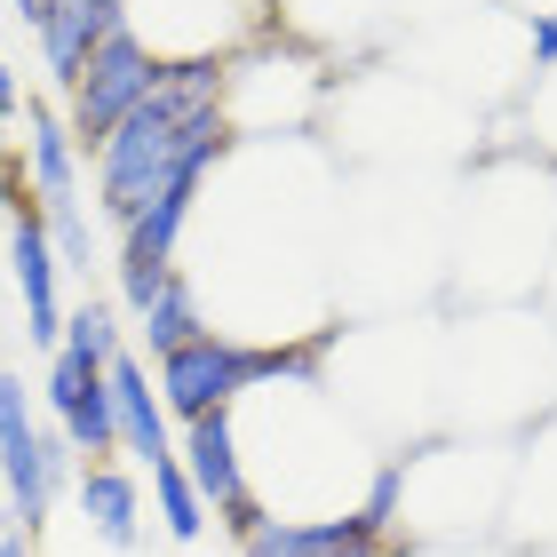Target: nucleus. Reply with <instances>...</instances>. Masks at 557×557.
<instances>
[{"mask_svg": "<svg viewBox=\"0 0 557 557\" xmlns=\"http://www.w3.org/2000/svg\"><path fill=\"white\" fill-rule=\"evenodd\" d=\"M136 335H144L151 359H168V350H184L191 335H208V302H199V278L184 263H175V278L136 311Z\"/></svg>", "mask_w": 557, "mask_h": 557, "instance_id": "obj_9", "label": "nucleus"}, {"mask_svg": "<svg viewBox=\"0 0 557 557\" xmlns=\"http://www.w3.org/2000/svg\"><path fill=\"white\" fill-rule=\"evenodd\" d=\"M525 120H534V136L557 151V72H542V81H525Z\"/></svg>", "mask_w": 557, "mask_h": 557, "instance_id": "obj_13", "label": "nucleus"}, {"mask_svg": "<svg viewBox=\"0 0 557 557\" xmlns=\"http://www.w3.org/2000/svg\"><path fill=\"white\" fill-rule=\"evenodd\" d=\"M9 16H16V24H33V33H40V0H9Z\"/></svg>", "mask_w": 557, "mask_h": 557, "instance_id": "obj_16", "label": "nucleus"}, {"mask_svg": "<svg viewBox=\"0 0 557 557\" xmlns=\"http://www.w3.org/2000/svg\"><path fill=\"white\" fill-rule=\"evenodd\" d=\"M175 462H184V478L199 486L208 518H223V534H239V525L256 518V494H247V462H239V422H232V407L184 422V438H175Z\"/></svg>", "mask_w": 557, "mask_h": 557, "instance_id": "obj_4", "label": "nucleus"}, {"mask_svg": "<svg viewBox=\"0 0 557 557\" xmlns=\"http://www.w3.org/2000/svg\"><path fill=\"white\" fill-rule=\"evenodd\" d=\"M160 88H168V57H151L136 33H112V40L88 57V72L64 88V128H72V144L96 151L120 120L144 104V96H160Z\"/></svg>", "mask_w": 557, "mask_h": 557, "instance_id": "obj_3", "label": "nucleus"}, {"mask_svg": "<svg viewBox=\"0 0 557 557\" xmlns=\"http://www.w3.org/2000/svg\"><path fill=\"white\" fill-rule=\"evenodd\" d=\"M57 350H72V359L81 367H112L120 350H128V326H120V302L112 295H81L64 311V343ZM57 350H48V359H57Z\"/></svg>", "mask_w": 557, "mask_h": 557, "instance_id": "obj_10", "label": "nucleus"}, {"mask_svg": "<svg viewBox=\"0 0 557 557\" xmlns=\"http://www.w3.org/2000/svg\"><path fill=\"white\" fill-rule=\"evenodd\" d=\"M0 518H9V486H0Z\"/></svg>", "mask_w": 557, "mask_h": 557, "instance_id": "obj_17", "label": "nucleus"}, {"mask_svg": "<svg viewBox=\"0 0 557 557\" xmlns=\"http://www.w3.org/2000/svg\"><path fill=\"white\" fill-rule=\"evenodd\" d=\"M81 478V454L64 446L57 422L33 414V398H24V374L0 367V486H9V525L24 534H40L48 510H57V494Z\"/></svg>", "mask_w": 557, "mask_h": 557, "instance_id": "obj_2", "label": "nucleus"}, {"mask_svg": "<svg viewBox=\"0 0 557 557\" xmlns=\"http://www.w3.org/2000/svg\"><path fill=\"white\" fill-rule=\"evenodd\" d=\"M48 9H57V0H40V16H48Z\"/></svg>", "mask_w": 557, "mask_h": 557, "instance_id": "obj_18", "label": "nucleus"}, {"mask_svg": "<svg viewBox=\"0 0 557 557\" xmlns=\"http://www.w3.org/2000/svg\"><path fill=\"white\" fill-rule=\"evenodd\" d=\"M112 383V422H120V454H128L136 470H160L175 462V422L160 407V383H151V367L136 359V350H120V359L104 367Z\"/></svg>", "mask_w": 557, "mask_h": 557, "instance_id": "obj_7", "label": "nucleus"}, {"mask_svg": "<svg viewBox=\"0 0 557 557\" xmlns=\"http://www.w3.org/2000/svg\"><path fill=\"white\" fill-rule=\"evenodd\" d=\"M0 557H40V534H24V525H0Z\"/></svg>", "mask_w": 557, "mask_h": 557, "instance_id": "obj_15", "label": "nucleus"}, {"mask_svg": "<svg viewBox=\"0 0 557 557\" xmlns=\"http://www.w3.org/2000/svg\"><path fill=\"white\" fill-rule=\"evenodd\" d=\"M151 502H160L168 542H199V534H208V502H199V486L184 478V462H160V470H151Z\"/></svg>", "mask_w": 557, "mask_h": 557, "instance_id": "obj_11", "label": "nucleus"}, {"mask_svg": "<svg viewBox=\"0 0 557 557\" xmlns=\"http://www.w3.org/2000/svg\"><path fill=\"white\" fill-rule=\"evenodd\" d=\"M232 120H223V57H191V64H168V88L144 96V104L120 120V128L88 151L96 168V208H104L112 232L160 199L175 175H208L232 160Z\"/></svg>", "mask_w": 557, "mask_h": 557, "instance_id": "obj_1", "label": "nucleus"}, {"mask_svg": "<svg viewBox=\"0 0 557 557\" xmlns=\"http://www.w3.org/2000/svg\"><path fill=\"white\" fill-rule=\"evenodd\" d=\"M24 120V88H16V72H9V57H0V136H9Z\"/></svg>", "mask_w": 557, "mask_h": 557, "instance_id": "obj_14", "label": "nucleus"}, {"mask_svg": "<svg viewBox=\"0 0 557 557\" xmlns=\"http://www.w3.org/2000/svg\"><path fill=\"white\" fill-rule=\"evenodd\" d=\"M40 391H48V414H57L64 446L81 454V462H120V422H112V383H104V367H81L72 350H57Z\"/></svg>", "mask_w": 557, "mask_h": 557, "instance_id": "obj_6", "label": "nucleus"}, {"mask_svg": "<svg viewBox=\"0 0 557 557\" xmlns=\"http://www.w3.org/2000/svg\"><path fill=\"white\" fill-rule=\"evenodd\" d=\"M557 72V9L549 16H525V81Z\"/></svg>", "mask_w": 557, "mask_h": 557, "instance_id": "obj_12", "label": "nucleus"}, {"mask_svg": "<svg viewBox=\"0 0 557 557\" xmlns=\"http://www.w3.org/2000/svg\"><path fill=\"white\" fill-rule=\"evenodd\" d=\"M232 542H239V557H383V549H398L367 510H350V518H263L256 510Z\"/></svg>", "mask_w": 557, "mask_h": 557, "instance_id": "obj_5", "label": "nucleus"}, {"mask_svg": "<svg viewBox=\"0 0 557 557\" xmlns=\"http://www.w3.org/2000/svg\"><path fill=\"white\" fill-rule=\"evenodd\" d=\"M72 502H81L88 534L104 542V549H136V542H144V486H136L128 462H81Z\"/></svg>", "mask_w": 557, "mask_h": 557, "instance_id": "obj_8", "label": "nucleus"}]
</instances>
